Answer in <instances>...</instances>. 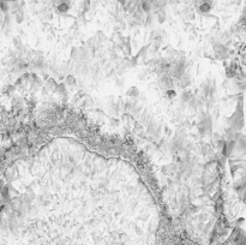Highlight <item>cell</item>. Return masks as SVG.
<instances>
[{"label":"cell","mask_w":246,"mask_h":245,"mask_svg":"<svg viewBox=\"0 0 246 245\" xmlns=\"http://www.w3.org/2000/svg\"><path fill=\"white\" fill-rule=\"evenodd\" d=\"M191 98H192V95H191L190 91H185V93H183V95H181L183 102H189Z\"/></svg>","instance_id":"cell-3"},{"label":"cell","mask_w":246,"mask_h":245,"mask_svg":"<svg viewBox=\"0 0 246 245\" xmlns=\"http://www.w3.org/2000/svg\"><path fill=\"white\" fill-rule=\"evenodd\" d=\"M175 95H176V94H175V91H174L173 89H167V90H166V96H167V98H175Z\"/></svg>","instance_id":"cell-7"},{"label":"cell","mask_w":246,"mask_h":245,"mask_svg":"<svg viewBox=\"0 0 246 245\" xmlns=\"http://www.w3.org/2000/svg\"><path fill=\"white\" fill-rule=\"evenodd\" d=\"M56 87H58V84H56V82L54 81V79H48L47 81V84H46V88L47 89H49L50 91H55L56 90Z\"/></svg>","instance_id":"cell-1"},{"label":"cell","mask_w":246,"mask_h":245,"mask_svg":"<svg viewBox=\"0 0 246 245\" xmlns=\"http://www.w3.org/2000/svg\"><path fill=\"white\" fill-rule=\"evenodd\" d=\"M162 170H163V173L171 174V173H173V171H174V166H173V165H167V166H165Z\"/></svg>","instance_id":"cell-5"},{"label":"cell","mask_w":246,"mask_h":245,"mask_svg":"<svg viewBox=\"0 0 246 245\" xmlns=\"http://www.w3.org/2000/svg\"><path fill=\"white\" fill-rule=\"evenodd\" d=\"M65 83L69 84V85H74L76 84V79H74V77L72 74H69L66 77V79H65Z\"/></svg>","instance_id":"cell-4"},{"label":"cell","mask_w":246,"mask_h":245,"mask_svg":"<svg viewBox=\"0 0 246 245\" xmlns=\"http://www.w3.org/2000/svg\"><path fill=\"white\" fill-rule=\"evenodd\" d=\"M199 11L205 13V12H209L210 11V2H203L200 6H199Z\"/></svg>","instance_id":"cell-2"},{"label":"cell","mask_w":246,"mask_h":245,"mask_svg":"<svg viewBox=\"0 0 246 245\" xmlns=\"http://www.w3.org/2000/svg\"><path fill=\"white\" fill-rule=\"evenodd\" d=\"M138 94H139V91H138L137 88H131V89L127 91V95H128V96H138Z\"/></svg>","instance_id":"cell-6"}]
</instances>
